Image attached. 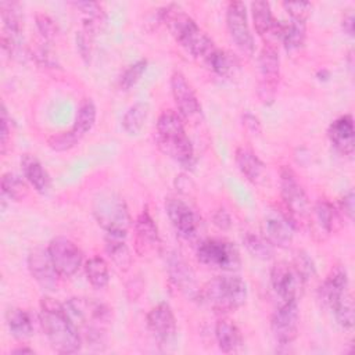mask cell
<instances>
[{
    "label": "cell",
    "mask_w": 355,
    "mask_h": 355,
    "mask_svg": "<svg viewBox=\"0 0 355 355\" xmlns=\"http://www.w3.org/2000/svg\"><path fill=\"white\" fill-rule=\"evenodd\" d=\"M298 301H280L270 319V329L275 340L280 345H290L298 336Z\"/></svg>",
    "instance_id": "obj_11"
},
{
    "label": "cell",
    "mask_w": 355,
    "mask_h": 355,
    "mask_svg": "<svg viewBox=\"0 0 355 355\" xmlns=\"http://www.w3.org/2000/svg\"><path fill=\"white\" fill-rule=\"evenodd\" d=\"M79 141L80 140L71 132V129L68 132H61L58 135H53L47 140L49 147L53 148L54 151H67V150L75 147Z\"/></svg>",
    "instance_id": "obj_41"
},
{
    "label": "cell",
    "mask_w": 355,
    "mask_h": 355,
    "mask_svg": "<svg viewBox=\"0 0 355 355\" xmlns=\"http://www.w3.org/2000/svg\"><path fill=\"white\" fill-rule=\"evenodd\" d=\"M35 21H36L37 31L43 36L44 40H53L57 36L58 25L50 15H47L44 12H39V14H36Z\"/></svg>",
    "instance_id": "obj_42"
},
{
    "label": "cell",
    "mask_w": 355,
    "mask_h": 355,
    "mask_svg": "<svg viewBox=\"0 0 355 355\" xmlns=\"http://www.w3.org/2000/svg\"><path fill=\"white\" fill-rule=\"evenodd\" d=\"M147 68V60L140 58L137 61H135L133 64H130L121 75L119 78V87L122 90H129L132 89L143 76L144 71Z\"/></svg>",
    "instance_id": "obj_39"
},
{
    "label": "cell",
    "mask_w": 355,
    "mask_h": 355,
    "mask_svg": "<svg viewBox=\"0 0 355 355\" xmlns=\"http://www.w3.org/2000/svg\"><path fill=\"white\" fill-rule=\"evenodd\" d=\"M165 212L175 230L184 239L197 234L200 219L193 208L178 197H168L165 201Z\"/></svg>",
    "instance_id": "obj_16"
},
{
    "label": "cell",
    "mask_w": 355,
    "mask_h": 355,
    "mask_svg": "<svg viewBox=\"0 0 355 355\" xmlns=\"http://www.w3.org/2000/svg\"><path fill=\"white\" fill-rule=\"evenodd\" d=\"M21 168L28 183L40 194L50 189V176L42 162L32 154H24L21 158Z\"/></svg>",
    "instance_id": "obj_25"
},
{
    "label": "cell",
    "mask_w": 355,
    "mask_h": 355,
    "mask_svg": "<svg viewBox=\"0 0 355 355\" xmlns=\"http://www.w3.org/2000/svg\"><path fill=\"white\" fill-rule=\"evenodd\" d=\"M259 83L258 96L265 104H270L276 96V87L280 78V58L279 51L273 43H265L258 57Z\"/></svg>",
    "instance_id": "obj_8"
},
{
    "label": "cell",
    "mask_w": 355,
    "mask_h": 355,
    "mask_svg": "<svg viewBox=\"0 0 355 355\" xmlns=\"http://www.w3.org/2000/svg\"><path fill=\"white\" fill-rule=\"evenodd\" d=\"M355 209V194L354 190H348L340 200V212L345 215L349 220L354 219Z\"/></svg>",
    "instance_id": "obj_47"
},
{
    "label": "cell",
    "mask_w": 355,
    "mask_h": 355,
    "mask_svg": "<svg viewBox=\"0 0 355 355\" xmlns=\"http://www.w3.org/2000/svg\"><path fill=\"white\" fill-rule=\"evenodd\" d=\"M65 313L83 344L100 349L111 326V309L94 298L73 297L64 302Z\"/></svg>",
    "instance_id": "obj_1"
},
{
    "label": "cell",
    "mask_w": 355,
    "mask_h": 355,
    "mask_svg": "<svg viewBox=\"0 0 355 355\" xmlns=\"http://www.w3.org/2000/svg\"><path fill=\"white\" fill-rule=\"evenodd\" d=\"M1 191L12 201H22L28 197V184L21 179V176L7 172L1 176Z\"/></svg>",
    "instance_id": "obj_36"
},
{
    "label": "cell",
    "mask_w": 355,
    "mask_h": 355,
    "mask_svg": "<svg viewBox=\"0 0 355 355\" xmlns=\"http://www.w3.org/2000/svg\"><path fill=\"white\" fill-rule=\"evenodd\" d=\"M197 259L214 269L233 272L240 268L241 259L237 247L225 239H205L197 247Z\"/></svg>",
    "instance_id": "obj_7"
},
{
    "label": "cell",
    "mask_w": 355,
    "mask_h": 355,
    "mask_svg": "<svg viewBox=\"0 0 355 355\" xmlns=\"http://www.w3.org/2000/svg\"><path fill=\"white\" fill-rule=\"evenodd\" d=\"M305 37H306L305 24L295 22V21H291L288 24H283L280 40L284 44L287 51L298 50L304 44Z\"/></svg>",
    "instance_id": "obj_35"
},
{
    "label": "cell",
    "mask_w": 355,
    "mask_h": 355,
    "mask_svg": "<svg viewBox=\"0 0 355 355\" xmlns=\"http://www.w3.org/2000/svg\"><path fill=\"white\" fill-rule=\"evenodd\" d=\"M280 194L284 211L294 219V222L309 215L311 208L305 190L298 182L294 171L288 166H282L280 169Z\"/></svg>",
    "instance_id": "obj_9"
},
{
    "label": "cell",
    "mask_w": 355,
    "mask_h": 355,
    "mask_svg": "<svg viewBox=\"0 0 355 355\" xmlns=\"http://www.w3.org/2000/svg\"><path fill=\"white\" fill-rule=\"evenodd\" d=\"M171 92L180 116L193 119L200 114L201 105L197 94L180 71H175L171 76Z\"/></svg>",
    "instance_id": "obj_19"
},
{
    "label": "cell",
    "mask_w": 355,
    "mask_h": 355,
    "mask_svg": "<svg viewBox=\"0 0 355 355\" xmlns=\"http://www.w3.org/2000/svg\"><path fill=\"white\" fill-rule=\"evenodd\" d=\"M105 252L119 272H128L132 266V254L126 244V234L105 233Z\"/></svg>",
    "instance_id": "obj_23"
},
{
    "label": "cell",
    "mask_w": 355,
    "mask_h": 355,
    "mask_svg": "<svg viewBox=\"0 0 355 355\" xmlns=\"http://www.w3.org/2000/svg\"><path fill=\"white\" fill-rule=\"evenodd\" d=\"M226 25L236 46L247 55L254 54V37L247 18V8L243 1H230L226 8Z\"/></svg>",
    "instance_id": "obj_13"
},
{
    "label": "cell",
    "mask_w": 355,
    "mask_h": 355,
    "mask_svg": "<svg viewBox=\"0 0 355 355\" xmlns=\"http://www.w3.org/2000/svg\"><path fill=\"white\" fill-rule=\"evenodd\" d=\"M147 326L161 345H169L178 333L176 318L166 302H161L148 311Z\"/></svg>",
    "instance_id": "obj_17"
},
{
    "label": "cell",
    "mask_w": 355,
    "mask_h": 355,
    "mask_svg": "<svg viewBox=\"0 0 355 355\" xmlns=\"http://www.w3.org/2000/svg\"><path fill=\"white\" fill-rule=\"evenodd\" d=\"M85 275L94 288H104L110 282L108 263L103 257H92L85 262Z\"/></svg>",
    "instance_id": "obj_34"
},
{
    "label": "cell",
    "mask_w": 355,
    "mask_h": 355,
    "mask_svg": "<svg viewBox=\"0 0 355 355\" xmlns=\"http://www.w3.org/2000/svg\"><path fill=\"white\" fill-rule=\"evenodd\" d=\"M294 268L300 272V275L305 279V282H308L313 275H315V265L313 261L309 258L308 254L300 251L297 252L294 262H293Z\"/></svg>",
    "instance_id": "obj_43"
},
{
    "label": "cell",
    "mask_w": 355,
    "mask_h": 355,
    "mask_svg": "<svg viewBox=\"0 0 355 355\" xmlns=\"http://www.w3.org/2000/svg\"><path fill=\"white\" fill-rule=\"evenodd\" d=\"M96 105L92 98H83L78 107L73 126L71 132L80 140L86 133H89L96 123Z\"/></svg>",
    "instance_id": "obj_31"
},
{
    "label": "cell",
    "mask_w": 355,
    "mask_h": 355,
    "mask_svg": "<svg viewBox=\"0 0 355 355\" xmlns=\"http://www.w3.org/2000/svg\"><path fill=\"white\" fill-rule=\"evenodd\" d=\"M155 140L158 148L183 168H191L194 164V147L186 135L184 123L173 110H165L159 114L155 125Z\"/></svg>",
    "instance_id": "obj_4"
},
{
    "label": "cell",
    "mask_w": 355,
    "mask_h": 355,
    "mask_svg": "<svg viewBox=\"0 0 355 355\" xmlns=\"http://www.w3.org/2000/svg\"><path fill=\"white\" fill-rule=\"evenodd\" d=\"M164 261L166 265L169 279L175 284V287H178L182 294L191 300L200 298V290L196 283L194 272L190 268V265L184 261V258L179 252L168 250L164 254Z\"/></svg>",
    "instance_id": "obj_14"
},
{
    "label": "cell",
    "mask_w": 355,
    "mask_h": 355,
    "mask_svg": "<svg viewBox=\"0 0 355 355\" xmlns=\"http://www.w3.org/2000/svg\"><path fill=\"white\" fill-rule=\"evenodd\" d=\"M6 320H7L10 333L15 338L25 340L32 336L33 320L28 311H25L22 308H11V309H8V312L6 315Z\"/></svg>",
    "instance_id": "obj_30"
},
{
    "label": "cell",
    "mask_w": 355,
    "mask_h": 355,
    "mask_svg": "<svg viewBox=\"0 0 355 355\" xmlns=\"http://www.w3.org/2000/svg\"><path fill=\"white\" fill-rule=\"evenodd\" d=\"M270 283L282 301H298L306 282L293 263L277 262L270 269Z\"/></svg>",
    "instance_id": "obj_10"
},
{
    "label": "cell",
    "mask_w": 355,
    "mask_h": 355,
    "mask_svg": "<svg viewBox=\"0 0 355 355\" xmlns=\"http://www.w3.org/2000/svg\"><path fill=\"white\" fill-rule=\"evenodd\" d=\"M348 273L343 265H336L331 268L326 280L320 286V298L327 304H333L334 301L349 294L348 290Z\"/></svg>",
    "instance_id": "obj_22"
},
{
    "label": "cell",
    "mask_w": 355,
    "mask_h": 355,
    "mask_svg": "<svg viewBox=\"0 0 355 355\" xmlns=\"http://www.w3.org/2000/svg\"><path fill=\"white\" fill-rule=\"evenodd\" d=\"M71 4L82 14V29L94 36L105 22V11L101 4L96 1H72Z\"/></svg>",
    "instance_id": "obj_28"
},
{
    "label": "cell",
    "mask_w": 355,
    "mask_h": 355,
    "mask_svg": "<svg viewBox=\"0 0 355 355\" xmlns=\"http://www.w3.org/2000/svg\"><path fill=\"white\" fill-rule=\"evenodd\" d=\"M29 54H31V55L36 60V62L40 64V65H46L47 68H55V67H58V62H57V58L54 57V54H53L49 49H46V47H43V46L36 47L35 50L29 51Z\"/></svg>",
    "instance_id": "obj_45"
},
{
    "label": "cell",
    "mask_w": 355,
    "mask_h": 355,
    "mask_svg": "<svg viewBox=\"0 0 355 355\" xmlns=\"http://www.w3.org/2000/svg\"><path fill=\"white\" fill-rule=\"evenodd\" d=\"M161 22H164L173 39L194 58L205 61L216 47L196 21L176 4L158 8Z\"/></svg>",
    "instance_id": "obj_2"
},
{
    "label": "cell",
    "mask_w": 355,
    "mask_h": 355,
    "mask_svg": "<svg viewBox=\"0 0 355 355\" xmlns=\"http://www.w3.org/2000/svg\"><path fill=\"white\" fill-rule=\"evenodd\" d=\"M313 218L316 225L320 230H323L324 234L337 232L343 225L340 211H337V208L327 200H319L315 204Z\"/></svg>",
    "instance_id": "obj_27"
},
{
    "label": "cell",
    "mask_w": 355,
    "mask_h": 355,
    "mask_svg": "<svg viewBox=\"0 0 355 355\" xmlns=\"http://www.w3.org/2000/svg\"><path fill=\"white\" fill-rule=\"evenodd\" d=\"M212 220H214V225L220 230H227L232 225V218L225 208H218L212 214Z\"/></svg>",
    "instance_id": "obj_49"
},
{
    "label": "cell",
    "mask_w": 355,
    "mask_h": 355,
    "mask_svg": "<svg viewBox=\"0 0 355 355\" xmlns=\"http://www.w3.org/2000/svg\"><path fill=\"white\" fill-rule=\"evenodd\" d=\"M295 222L282 209H270L263 219V236L273 247L287 248L294 239Z\"/></svg>",
    "instance_id": "obj_15"
},
{
    "label": "cell",
    "mask_w": 355,
    "mask_h": 355,
    "mask_svg": "<svg viewBox=\"0 0 355 355\" xmlns=\"http://www.w3.org/2000/svg\"><path fill=\"white\" fill-rule=\"evenodd\" d=\"M92 212L105 233H123L132 225V218L125 200L114 190H101L93 200Z\"/></svg>",
    "instance_id": "obj_6"
},
{
    "label": "cell",
    "mask_w": 355,
    "mask_h": 355,
    "mask_svg": "<svg viewBox=\"0 0 355 355\" xmlns=\"http://www.w3.org/2000/svg\"><path fill=\"white\" fill-rule=\"evenodd\" d=\"M283 7L290 14L291 21L302 24H305L312 12V4L308 1H284Z\"/></svg>",
    "instance_id": "obj_40"
},
{
    "label": "cell",
    "mask_w": 355,
    "mask_h": 355,
    "mask_svg": "<svg viewBox=\"0 0 355 355\" xmlns=\"http://www.w3.org/2000/svg\"><path fill=\"white\" fill-rule=\"evenodd\" d=\"M28 269L36 283L46 290H57L58 279L61 277L55 270L47 248L36 247L28 255Z\"/></svg>",
    "instance_id": "obj_18"
},
{
    "label": "cell",
    "mask_w": 355,
    "mask_h": 355,
    "mask_svg": "<svg viewBox=\"0 0 355 355\" xmlns=\"http://www.w3.org/2000/svg\"><path fill=\"white\" fill-rule=\"evenodd\" d=\"M200 300L216 313L234 312L247 300V284L239 276H216L200 288Z\"/></svg>",
    "instance_id": "obj_5"
},
{
    "label": "cell",
    "mask_w": 355,
    "mask_h": 355,
    "mask_svg": "<svg viewBox=\"0 0 355 355\" xmlns=\"http://www.w3.org/2000/svg\"><path fill=\"white\" fill-rule=\"evenodd\" d=\"M241 122H243V126L245 128V130L250 135L255 136V135H259L262 132V126H261V122H259L258 116H255L251 112H244L243 116H241Z\"/></svg>",
    "instance_id": "obj_48"
},
{
    "label": "cell",
    "mask_w": 355,
    "mask_h": 355,
    "mask_svg": "<svg viewBox=\"0 0 355 355\" xmlns=\"http://www.w3.org/2000/svg\"><path fill=\"white\" fill-rule=\"evenodd\" d=\"M11 139V118L7 114L6 105H3L1 110V130H0V147H1V154L6 153L7 146Z\"/></svg>",
    "instance_id": "obj_46"
},
{
    "label": "cell",
    "mask_w": 355,
    "mask_h": 355,
    "mask_svg": "<svg viewBox=\"0 0 355 355\" xmlns=\"http://www.w3.org/2000/svg\"><path fill=\"white\" fill-rule=\"evenodd\" d=\"M14 354H33V349L32 348H26V347H19V348H15L12 349Z\"/></svg>",
    "instance_id": "obj_51"
},
{
    "label": "cell",
    "mask_w": 355,
    "mask_h": 355,
    "mask_svg": "<svg viewBox=\"0 0 355 355\" xmlns=\"http://www.w3.org/2000/svg\"><path fill=\"white\" fill-rule=\"evenodd\" d=\"M158 227L147 209H143L135 222V250L140 257L153 254L159 248Z\"/></svg>",
    "instance_id": "obj_20"
},
{
    "label": "cell",
    "mask_w": 355,
    "mask_h": 355,
    "mask_svg": "<svg viewBox=\"0 0 355 355\" xmlns=\"http://www.w3.org/2000/svg\"><path fill=\"white\" fill-rule=\"evenodd\" d=\"M40 324L51 348L58 354H75L82 347V340L71 324L64 304L51 297L40 300Z\"/></svg>",
    "instance_id": "obj_3"
},
{
    "label": "cell",
    "mask_w": 355,
    "mask_h": 355,
    "mask_svg": "<svg viewBox=\"0 0 355 355\" xmlns=\"http://www.w3.org/2000/svg\"><path fill=\"white\" fill-rule=\"evenodd\" d=\"M215 338L218 347L225 354H236L243 348V334L236 323L227 318H220L215 324Z\"/></svg>",
    "instance_id": "obj_24"
},
{
    "label": "cell",
    "mask_w": 355,
    "mask_h": 355,
    "mask_svg": "<svg viewBox=\"0 0 355 355\" xmlns=\"http://www.w3.org/2000/svg\"><path fill=\"white\" fill-rule=\"evenodd\" d=\"M244 247L248 252L258 259H270L273 255V245L266 240L265 236H259L251 232H247L243 236Z\"/></svg>",
    "instance_id": "obj_37"
},
{
    "label": "cell",
    "mask_w": 355,
    "mask_h": 355,
    "mask_svg": "<svg viewBox=\"0 0 355 355\" xmlns=\"http://www.w3.org/2000/svg\"><path fill=\"white\" fill-rule=\"evenodd\" d=\"M93 35L86 32L85 29H80L76 33V49L80 54V57L85 61L90 60V54H92V43H93Z\"/></svg>",
    "instance_id": "obj_44"
},
{
    "label": "cell",
    "mask_w": 355,
    "mask_h": 355,
    "mask_svg": "<svg viewBox=\"0 0 355 355\" xmlns=\"http://www.w3.org/2000/svg\"><path fill=\"white\" fill-rule=\"evenodd\" d=\"M329 308L331 309L337 323L344 327V329H352L354 327V304H352V297L351 294L337 300L336 302H333L331 305H329Z\"/></svg>",
    "instance_id": "obj_38"
},
{
    "label": "cell",
    "mask_w": 355,
    "mask_h": 355,
    "mask_svg": "<svg viewBox=\"0 0 355 355\" xmlns=\"http://www.w3.org/2000/svg\"><path fill=\"white\" fill-rule=\"evenodd\" d=\"M148 112H150V107L147 103L137 101L133 105H130L122 118L123 130L132 136L137 135L143 129L147 121Z\"/></svg>",
    "instance_id": "obj_33"
},
{
    "label": "cell",
    "mask_w": 355,
    "mask_h": 355,
    "mask_svg": "<svg viewBox=\"0 0 355 355\" xmlns=\"http://www.w3.org/2000/svg\"><path fill=\"white\" fill-rule=\"evenodd\" d=\"M341 26L344 29L345 33H348L349 36L354 35V14L351 10H348L344 17H343V21H341Z\"/></svg>",
    "instance_id": "obj_50"
},
{
    "label": "cell",
    "mask_w": 355,
    "mask_h": 355,
    "mask_svg": "<svg viewBox=\"0 0 355 355\" xmlns=\"http://www.w3.org/2000/svg\"><path fill=\"white\" fill-rule=\"evenodd\" d=\"M251 11H252V21L254 28L259 36H270L273 32V28L276 25V19L272 14L270 4L263 0L252 1L251 3Z\"/></svg>",
    "instance_id": "obj_32"
},
{
    "label": "cell",
    "mask_w": 355,
    "mask_h": 355,
    "mask_svg": "<svg viewBox=\"0 0 355 355\" xmlns=\"http://www.w3.org/2000/svg\"><path fill=\"white\" fill-rule=\"evenodd\" d=\"M234 161L240 172L252 183H258L263 175H265V164L257 157V154L244 147L240 146L234 151Z\"/></svg>",
    "instance_id": "obj_26"
},
{
    "label": "cell",
    "mask_w": 355,
    "mask_h": 355,
    "mask_svg": "<svg viewBox=\"0 0 355 355\" xmlns=\"http://www.w3.org/2000/svg\"><path fill=\"white\" fill-rule=\"evenodd\" d=\"M204 64L220 78H230L239 69L237 58L226 50L215 47Z\"/></svg>",
    "instance_id": "obj_29"
},
{
    "label": "cell",
    "mask_w": 355,
    "mask_h": 355,
    "mask_svg": "<svg viewBox=\"0 0 355 355\" xmlns=\"http://www.w3.org/2000/svg\"><path fill=\"white\" fill-rule=\"evenodd\" d=\"M53 265L61 277L73 276L82 265L83 257L79 247L67 237H55L47 245Z\"/></svg>",
    "instance_id": "obj_12"
},
{
    "label": "cell",
    "mask_w": 355,
    "mask_h": 355,
    "mask_svg": "<svg viewBox=\"0 0 355 355\" xmlns=\"http://www.w3.org/2000/svg\"><path fill=\"white\" fill-rule=\"evenodd\" d=\"M327 136L333 147L343 155H352L355 148V130L352 115H341L334 119L329 129Z\"/></svg>",
    "instance_id": "obj_21"
}]
</instances>
